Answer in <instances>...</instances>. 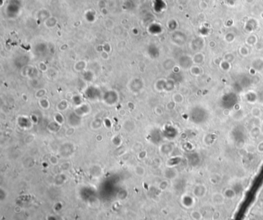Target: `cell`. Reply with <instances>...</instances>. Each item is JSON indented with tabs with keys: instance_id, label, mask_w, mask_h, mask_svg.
Masks as SVG:
<instances>
[{
	"instance_id": "obj_1",
	"label": "cell",
	"mask_w": 263,
	"mask_h": 220,
	"mask_svg": "<svg viewBox=\"0 0 263 220\" xmlns=\"http://www.w3.org/2000/svg\"><path fill=\"white\" fill-rule=\"evenodd\" d=\"M225 196L219 195H214L212 196V202L216 205H221L224 203Z\"/></svg>"
},
{
	"instance_id": "obj_2",
	"label": "cell",
	"mask_w": 263,
	"mask_h": 220,
	"mask_svg": "<svg viewBox=\"0 0 263 220\" xmlns=\"http://www.w3.org/2000/svg\"><path fill=\"white\" fill-rule=\"evenodd\" d=\"M192 218L194 220H201L202 218V215L200 212L198 211H193L192 213Z\"/></svg>"
},
{
	"instance_id": "obj_3",
	"label": "cell",
	"mask_w": 263,
	"mask_h": 220,
	"mask_svg": "<svg viewBox=\"0 0 263 220\" xmlns=\"http://www.w3.org/2000/svg\"><path fill=\"white\" fill-rule=\"evenodd\" d=\"M219 217H220V213H219V212H218V211L214 212L213 215H212V218H213L214 220H217L218 219H219Z\"/></svg>"
}]
</instances>
